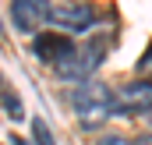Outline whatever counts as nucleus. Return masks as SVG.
Wrapping results in <instances>:
<instances>
[{
  "label": "nucleus",
  "mask_w": 152,
  "mask_h": 145,
  "mask_svg": "<svg viewBox=\"0 0 152 145\" xmlns=\"http://www.w3.org/2000/svg\"><path fill=\"white\" fill-rule=\"evenodd\" d=\"M71 106H75L78 120L85 124V127H99L110 113H113V89L110 85H103V81H81L75 92H71Z\"/></svg>",
  "instance_id": "f257e3e1"
},
{
  "label": "nucleus",
  "mask_w": 152,
  "mask_h": 145,
  "mask_svg": "<svg viewBox=\"0 0 152 145\" xmlns=\"http://www.w3.org/2000/svg\"><path fill=\"white\" fill-rule=\"evenodd\" d=\"M50 14H53V4H50V0H14V4H11V21H14V29L25 32V36L39 32V29L50 21Z\"/></svg>",
  "instance_id": "20e7f679"
},
{
  "label": "nucleus",
  "mask_w": 152,
  "mask_h": 145,
  "mask_svg": "<svg viewBox=\"0 0 152 145\" xmlns=\"http://www.w3.org/2000/svg\"><path fill=\"white\" fill-rule=\"evenodd\" d=\"M50 25H57L64 36L67 32H88V29H96L99 25V11L92 7V4H81V0H71V4H57L53 7V14H50Z\"/></svg>",
  "instance_id": "7ed1b4c3"
},
{
  "label": "nucleus",
  "mask_w": 152,
  "mask_h": 145,
  "mask_svg": "<svg viewBox=\"0 0 152 145\" xmlns=\"http://www.w3.org/2000/svg\"><path fill=\"white\" fill-rule=\"evenodd\" d=\"M103 60H106V42L96 39V42H88V46H81V50L75 46V53H67V57L57 64V74H60L64 81H78V85H81V81H88V78L96 74V67H99Z\"/></svg>",
  "instance_id": "f03ea898"
},
{
  "label": "nucleus",
  "mask_w": 152,
  "mask_h": 145,
  "mask_svg": "<svg viewBox=\"0 0 152 145\" xmlns=\"http://www.w3.org/2000/svg\"><path fill=\"white\" fill-rule=\"evenodd\" d=\"M138 71H142V74H149V71H152V46L145 50V57L138 60Z\"/></svg>",
  "instance_id": "1a4fd4ad"
},
{
  "label": "nucleus",
  "mask_w": 152,
  "mask_h": 145,
  "mask_svg": "<svg viewBox=\"0 0 152 145\" xmlns=\"http://www.w3.org/2000/svg\"><path fill=\"white\" fill-rule=\"evenodd\" d=\"M113 106L124 117H134V113H152V81H127L124 89L113 92Z\"/></svg>",
  "instance_id": "39448f33"
},
{
  "label": "nucleus",
  "mask_w": 152,
  "mask_h": 145,
  "mask_svg": "<svg viewBox=\"0 0 152 145\" xmlns=\"http://www.w3.org/2000/svg\"><path fill=\"white\" fill-rule=\"evenodd\" d=\"M67 53H75V42L64 36V32H46V36L36 39V57L39 60H50L53 67H57Z\"/></svg>",
  "instance_id": "423d86ee"
},
{
  "label": "nucleus",
  "mask_w": 152,
  "mask_h": 145,
  "mask_svg": "<svg viewBox=\"0 0 152 145\" xmlns=\"http://www.w3.org/2000/svg\"><path fill=\"white\" fill-rule=\"evenodd\" d=\"M96 145H131V142H127L124 135H103V138H99Z\"/></svg>",
  "instance_id": "6e6552de"
},
{
  "label": "nucleus",
  "mask_w": 152,
  "mask_h": 145,
  "mask_svg": "<svg viewBox=\"0 0 152 145\" xmlns=\"http://www.w3.org/2000/svg\"><path fill=\"white\" fill-rule=\"evenodd\" d=\"M131 145H152V131H149V135H138V138H134Z\"/></svg>",
  "instance_id": "9d476101"
},
{
  "label": "nucleus",
  "mask_w": 152,
  "mask_h": 145,
  "mask_svg": "<svg viewBox=\"0 0 152 145\" xmlns=\"http://www.w3.org/2000/svg\"><path fill=\"white\" fill-rule=\"evenodd\" d=\"M149 120H152V113H149Z\"/></svg>",
  "instance_id": "9b49d317"
},
{
  "label": "nucleus",
  "mask_w": 152,
  "mask_h": 145,
  "mask_svg": "<svg viewBox=\"0 0 152 145\" xmlns=\"http://www.w3.org/2000/svg\"><path fill=\"white\" fill-rule=\"evenodd\" d=\"M32 131H36V145H57L53 135H50V127H46L42 120H32Z\"/></svg>",
  "instance_id": "0eeeda50"
}]
</instances>
